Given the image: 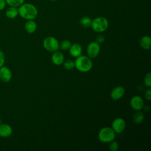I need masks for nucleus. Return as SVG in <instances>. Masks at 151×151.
<instances>
[{
	"label": "nucleus",
	"instance_id": "a878e982",
	"mask_svg": "<svg viewBox=\"0 0 151 151\" xmlns=\"http://www.w3.org/2000/svg\"><path fill=\"white\" fill-rule=\"evenodd\" d=\"M105 40V37L104 35L100 34V35H99L97 38H96V41L97 43H99V44H101L103 43Z\"/></svg>",
	"mask_w": 151,
	"mask_h": 151
},
{
	"label": "nucleus",
	"instance_id": "393cba45",
	"mask_svg": "<svg viewBox=\"0 0 151 151\" xmlns=\"http://www.w3.org/2000/svg\"><path fill=\"white\" fill-rule=\"evenodd\" d=\"M145 97L147 100H149V101L150 100V99H151V89L150 88V87H149V88H147L145 91Z\"/></svg>",
	"mask_w": 151,
	"mask_h": 151
},
{
	"label": "nucleus",
	"instance_id": "f257e3e1",
	"mask_svg": "<svg viewBox=\"0 0 151 151\" xmlns=\"http://www.w3.org/2000/svg\"><path fill=\"white\" fill-rule=\"evenodd\" d=\"M18 8V15L25 19L34 20L38 16V12L37 7L31 3H23Z\"/></svg>",
	"mask_w": 151,
	"mask_h": 151
},
{
	"label": "nucleus",
	"instance_id": "b1692460",
	"mask_svg": "<svg viewBox=\"0 0 151 151\" xmlns=\"http://www.w3.org/2000/svg\"><path fill=\"white\" fill-rule=\"evenodd\" d=\"M5 61V58L4 53L2 51L0 50V68L4 65Z\"/></svg>",
	"mask_w": 151,
	"mask_h": 151
},
{
	"label": "nucleus",
	"instance_id": "5701e85b",
	"mask_svg": "<svg viewBox=\"0 0 151 151\" xmlns=\"http://www.w3.org/2000/svg\"><path fill=\"white\" fill-rule=\"evenodd\" d=\"M110 144L109 145V149L110 151H117L119 149V144L117 142L111 141L110 142Z\"/></svg>",
	"mask_w": 151,
	"mask_h": 151
},
{
	"label": "nucleus",
	"instance_id": "9b49d317",
	"mask_svg": "<svg viewBox=\"0 0 151 151\" xmlns=\"http://www.w3.org/2000/svg\"><path fill=\"white\" fill-rule=\"evenodd\" d=\"M12 133V128L6 123L0 124V137L5 138L9 137Z\"/></svg>",
	"mask_w": 151,
	"mask_h": 151
},
{
	"label": "nucleus",
	"instance_id": "9d476101",
	"mask_svg": "<svg viewBox=\"0 0 151 151\" xmlns=\"http://www.w3.org/2000/svg\"><path fill=\"white\" fill-rule=\"evenodd\" d=\"M125 90L122 86H117L114 87L110 93V97L111 99L114 101H117L120 99L124 94Z\"/></svg>",
	"mask_w": 151,
	"mask_h": 151
},
{
	"label": "nucleus",
	"instance_id": "6ab92c4d",
	"mask_svg": "<svg viewBox=\"0 0 151 151\" xmlns=\"http://www.w3.org/2000/svg\"><path fill=\"white\" fill-rule=\"evenodd\" d=\"M25 0H5L6 3L9 6H14L18 8L23 3H24Z\"/></svg>",
	"mask_w": 151,
	"mask_h": 151
},
{
	"label": "nucleus",
	"instance_id": "7ed1b4c3",
	"mask_svg": "<svg viewBox=\"0 0 151 151\" xmlns=\"http://www.w3.org/2000/svg\"><path fill=\"white\" fill-rule=\"evenodd\" d=\"M109 27L108 20L103 17H99L91 21V27L93 31L97 32H103L105 31Z\"/></svg>",
	"mask_w": 151,
	"mask_h": 151
},
{
	"label": "nucleus",
	"instance_id": "aec40b11",
	"mask_svg": "<svg viewBox=\"0 0 151 151\" xmlns=\"http://www.w3.org/2000/svg\"><path fill=\"white\" fill-rule=\"evenodd\" d=\"M63 65L65 69L70 70L75 67V63L71 60H67L65 61H64Z\"/></svg>",
	"mask_w": 151,
	"mask_h": 151
},
{
	"label": "nucleus",
	"instance_id": "dca6fc26",
	"mask_svg": "<svg viewBox=\"0 0 151 151\" xmlns=\"http://www.w3.org/2000/svg\"><path fill=\"white\" fill-rule=\"evenodd\" d=\"M5 15L9 19H14L18 15V8L14 6H9L5 11Z\"/></svg>",
	"mask_w": 151,
	"mask_h": 151
},
{
	"label": "nucleus",
	"instance_id": "20e7f679",
	"mask_svg": "<svg viewBox=\"0 0 151 151\" xmlns=\"http://www.w3.org/2000/svg\"><path fill=\"white\" fill-rule=\"evenodd\" d=\"M116 137L114 131L111 127H103L99 132V139L103 143H110L114 140Z\"/></svg>",
	"mask_w": 151,
	"mask_h": 151
},
{
	"label": "nucleus",
	"instance_id": "0eeeda50",
	"mask_svg": "<svg viewBox=\"0 0 151 151\" xmlns=\"http://www.w3.org/2000/svg\"><path fill=\"white\" fill-rule=\"evenodd\" d=\"M126 122L125 120L120 117L115 119L111 123V128L115 133H121L124 131L126 128Z\"/></svg>",
	"mask_w": 151,
	"mask_h": 151
},
{
	"label": "nucleus",
	"instance_id": "39448f33",
	"mask_svg": "<svg viewBox=\"0 0 151 151\" xmlns=\"http://www.w3.org/2000/svg\"><path fill=\"white\" fill-rule=\"evenodd\" d=\"M59 42L54 37H47L43 41L44 48L50 52H54L59 49Z\"/></svg>",
	"mask_w": 151,
	"mask_h": 151
},
{
	"label": "nucleus",
	"instance_id": "ddd939ff",
	"mask_svg": "<svg viewBox=\"0 0 151 151\" xmlns=\"http://www.w3.org/2000/svg\"><path fill=\"white\" fill-rule=\"evenodd\" d=\"M69 52L72 57L76 58L81 55L82 47L80 44L77 43L71 44L70 48H69Z\"/></svg>",
	"mask_w": 151,
	"mask_h": 151
},
{
	"label": "nucleus",
	"instance_id": "4468645a",
	"mask_svg": "<svg viewBox=\"0 0 151 151\" xmlns=\"http://www.w3.org/2000/svg\"><path fill=\"white\" fill-rule=\"evenodd\" d=\"M25 31L29 34H32L35 32L37 28V23L33 19L27 20L24 25Z\"/></svg>",
	"mask_w": 151,
	"mask_h": 151
},
{
	"label": "nucleus",
	"instance_id": "bb28decb",
	"mask_svg": "<svg viewBox=\"0 0 151 151\" xmlns=\"http://www.w3.org/2000/svg\"><path fill=\"white\" fill-rule=\"evenodd\" d=\"M6 3L5 0H0V11L5 9Z\"/></svg>",
	"mask_w": 151,
	"mask_h": 151
},
{
	"label": "nucleus",
	"instance_id": "6e6552de",
	"mask_svg": "<svg viewBox=\"0 0 151 151\" xmlns=\"http://www.w3.org/2000/svg\"><path fill=\"white\" fill-rule=\"evenodd\" d=\"M130 104L133 110L139 111L141 110L144 106V101L140 96H135L131 99Z\"/></svg>",
	"mask_w": 151,
	"mask_h": 151
},
{
	"label": "nucleus",
	"instance_id": "2eb2a0df",
	"mask_svg": "<svg viewBox=\"0 0 151 151\" xmlns=\"http://www.w3.org/2000/svg\"><path fill=\"white\" fill-rule=\"evenodd\" d=\"M140 47L144 50H149L151 47V38L148 35L142 37L139 41Z\"/></svg>",
	"mask_w": 151,
	"mask_h": 151
},
{
	"label": "nucleus",
	"instance_id": "423d86ee",
	"mask_svg": "<svg viewBox=\"0 0 151 151\" xmlns=\"http://www.w3.org/2000/svg\"><path fill=\"white\" fill-rule=\"evenodd\" d=\"M100 51V44L97 42L92 41L87 47V54L89 58H95L99 54Z\"/></svg>",
	"mask_w": 151,
	"mask_h": 151
},
{
	"label": "nucleus",
	"instance_id": "a211bd4d",
	"mask_svg": "<svg viewBox=\"0 0 151 151\" xmlns=\"http://www.w3.org/2000/svg\"><path fill=\"white\" fill-rule=\"evenodd\" d=\"M92 19L88 17H84L81 18L80 21V24L84 28H88L91 27Z\"/></svg>",
	"mask_w": 151,
	"mask_h": 151
},
{
	"label": "nucleus",
	"instance_id": "412c9836",
	"mask_svg": "<svg viewBox=\"0 0 151 151\" xmlns=\"http://www.w3.org/2000/svg\"><path fill=\"white\" fill-rule=\"evenodd\" d=\"M71 45V43L69 40H65L63 41L61 44L59 45V48L62 50H69Z\"/></svg>",
	"mask_w": 151,
	"mask_h": 151
},
{
	"label": "nucleus",
	"instance_id": "f3484780",
	"mask_svg": "<svg viewBox=\"0 0 151 151\" xmlns=\"http://www.w3.org/2000/svg\"><path fill=\"white\" fill-rule=\"evenodd\" d=\"M145 115L142 111H140V110L137 111V112H136L133 116V120L136 124L141 123L143 121Z\"/></svg>",
	"mask_w": 151,
	"mask_h": 151
},
{
	"label": "nucleus",
	"instance_id": "c85d7f7f",
	"mask_svg": "<svg viewBox=\"0 0 151 151\" xmlns=\"http://www.w3.org/2000/svg\"><path fill=\"white\" fill-rule=\"evenodd\" d=\"M51 1H57V0H50Z\"/></svg>",
	"mask_w": 151,
	"mask_h": 151
},
{
	"label": "nucleus",
	"instance_id": "f8f14e48",
	"mask_svg": "<svg viewBox=\"0 0 151 151\" xmlns=\"http://www.w3.org/2000/svg\"><path fill=\"white\" fill-rule=\"evenodd\" d=\"M51 60L53 64L57 65H61L64 61V56L60 51H54L51 56Z\"/></svg>",
	"mask_w": 151,
	"mask_h": 151
},
{
	"label": "nucleus",
	"instance_id": "f03ea898",
	"mask_svg": "<svg viewBox=\"0 0 151 151\" xmlns=\"http://www.w3.org/2000/svg\"><path fill=\"white\" fill-rule=\"evenodd\" d=\"M74 63L76 69L82 73L88 72L93 67V62L88 56L80 55L76 57Z\"/></svg>",
	"mask_w": 151,
	"mask_h": 151
},
{
	"label": "nucleus",
	"instance_id": "1a4fd4ad",
	"mask_svg": "<svg viewBox=\"0 0 151 151\" xmlns=\"http://www.w3.org/2000/svg\"><path fill=\"white\" fill-rule=\"evenodd\" d=\"M12 78V72L9 68L6 66H2L0 68V80L4 82L8 83Z\"/></svg>",
	"mask_w": 151,
	"mask_h": 151
},
{
	"label": "nucleus",
	"instance_id": "cd10ccee",
	"mask_svg": "<svg viewBox=\"0 0 151 151\" xmlns=\"http://www.w3.org/2000/svg\"><path fill=\"white\" fill-rule=\"evenodd\" d=\"M2 123V120H1V119H0V124H1Z\"/></svg>",
	"mask_w": 151,
	"mask_h": 151
},
{
	"label": "nucleus",
	"instance_id": "4be33fe9",
	"mask_svg": "<svg viewBox=\"0 0 151 151\" xmlns=\"http://www.w3.org/2000/svg\"><path fill=\"white\" fill-rule=\"evenodd\" d=\"M144 84L147 87H151V73H147L144 77Z\"/></svg>",
	"mask_w": 151,
	"mask_h": 151
}]
</instances>
